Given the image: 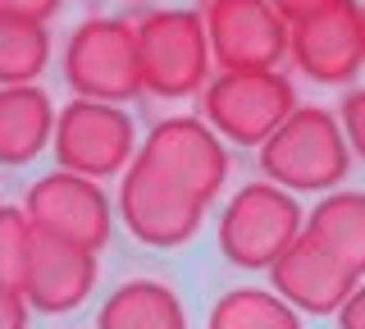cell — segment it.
I'll list each match as a JSON object with an SVG mask.
<instances>
[{
  "label": "cell",
  "instance_id": "1",
  "mask_svg": "<svg viewBox=\"0 0 365 329\" xmlns=\"http://www.w3.org/2000/svg\"><path fill=\"white\" fill-rule=\"evenodd\" d=\"M260 169L288 192H334L351 169V146L338 115L319 106H297L283 128L260 146Z\"/></svg>",
  "mask_w": 365,
  "mask_h": 329
},
{
  "label": "cell",
  "instance_id": "2",
  "mask_svg": "<svg viewBox=\"0 0 365 329\" xmlns=\"http://www.w3.org/2000/svg\"><path fill=\"white\" fill-rule=\"evenodd\" d=\"M137 64H142V92L182 101L210 83V37L197 9H146L133 24Z\"/></svg>",
  "mask_w": 365,
  "mask_h": 329
},
{
  "label": "cell",
  "instance_id": "3",
  "mask_svg": "<svg viewBox=\"0 0 365 329\" xmlns=\"http://www.w3.org/2000/svg\"><path fill=\"white\" fill-rule=\"evenodd\" d=\"M64 83L83 101H106V106H123V101L142 96V64H137V32L133 19H83L64 41L60 55Z\"/></svg>",
  "mask_w": 365,
  "mask_h": 329
},
{
  "label": "cell",
  "instance_id": "4",
  "mask_svg": "<svg viewBox=\"0 0 365 329\" xmlns=\"http://www.w3.org/2000/svg\"><path fill=\"white\" fill-rule=\"evenodd\" d=\"M306 220L288 188L269 183H242L233 201L220 215V252L237 270H269L288 247L302 238Z\"/></svg>",
  "mask_w": 365,
  "mask_h": 329
},
{
  "label": "cell",
  "instance_id": "5",
  "mask_svg": "<svg viewBox=\"0 0 365 329\" xmlns=\"http://www.w3.org/2000/svg\"><path fill=\"white\" fill-rule=\"evenodd\" d=\"M205 123L220 138L237 146H265L283 119L297 110L292 78L279 69H251V74H215L201 92Z\"/></svg>",
  "mask_w": 365,
  "mask_h": 329
},
{
  "label": "cell",
  "instance_id": "6",
  "mask_svg": "<svg viewBox=\"0 0 365 329\" xmlns=\"http://www.w3.org/2000/svg\"><path fill=\"white\" fill-rule=\"evenodd\" d=\"M55 165L83 178H110L133 165L137 138H133V115L123 106L106 101H83L73 96L64 110H55V138H51Z\"/></svg>",
  "mask_w": 365,
  "mask_h": 329
},
{
  "label": "cell",
  "instance_id": "7",
  "mask_svg": "<svg viewBox=\"0 0 365 329\" xmlns=\"http://www.w3.org/2000/svg\"><path fill=\"white\" fill-rule=\"evenodd\" d=\"M137 156L151 169H160L174 188H182L192 201H201V206H210V201L220 197V188L228 178V151H224L220 133L197 115L160 119L155 128L146 133V142H142Z\"/></svg>",
  "mask_w": 365,
  "mask_h": 329
},
{
  "label": "cell",
  "instance_id": "8",
  "mask_svg": "<svg viewBox=\"0 0 365 329\" xmlns=\"http://www.w3.org/2000/svg\"><path fill=\"white\" fill-rule=\"evenodd\" d=\"M205 37L210 60L220 74H251V69H279L288 55L292 24L269 0H205Z\"/></svg>",
  "mask_w": 365,
  "mask_h": 329
},
{
  "label": "cell",
  "instance_id": "9",
  "mask_svg": "<svg viewBox=\"0 0 365 329\" xmlns=\"http://www.w3.org/2000/svg\"><path fill=\"white\" fill-rule=\"evenodd\" d=\"M23 215L32 220L37 233L64 238L73 247H87V252L101 256V247L110 243L114 215H110V197L101 192L96 178L68 174V169H51L23 197Z\"/></svg>",
  "mask_w": 365,
  "mask_h": 329
},
{
  "label": "cell",
  "instance_id": "10",
  "mask_svg": "<svg viewBox=\"0 0 365 329\" xmlns=\"http://www.w3.org/2000/svg\"><path fill=\"white\" fill-rule=\"evenodd\" d=\"M288 60L311 83L347 87L365 69V9L356 0H334L297 19L288 32Z\"/></svg>",
  "mask_w": 365,
  "mask_h": 329
},
{
  "label": "cell",
  "instance_id": "11",
  "mask_svg": "<svg viewBox=\"0 0 365 329\" xmlns=\"http://www.w3.org/2000/svg\"><path fill=\"white\" fill-rule=\"evenodd\" d=\"M119 215L128 224V233L146 247H182L192 233L201 229L205 206L192 201L182 188H174L160 169H151L142 156H133V165L123 169L119 183Z\"/></svg>",
  "mask_w": 365,
  "mask_h": 329
},
{
  "label": "cell",
  "instance_id": "12",
  "mask_svg": "<svg viewBox=\"0 0 365 329\" xmlns=\"http://www.w3.org/2000/svg\"><path fill=\"white\" fill-rule=\"evenodd\" d=\"M269 283L292 311H311V315H338L342 302L356 288V275H351L342 260H334L315 238H297V243L269 265Z\"/></svg>",
  "mask_w": 365,
  "mask_h": 329
},
{
  "label": "cell",
  "instance_id": "13",
  "mask_svg": "<svg viewBox=\"0 0 365 329\" xmlns=\"http://www.w3.org/2000/svg\"><path fill=\"white\" fill-rule=\"evenodd\" d=\"M96 288V252L73 247L64 238L32 233V256H28V279H23V298L41 315H64L83 306Z\"/></svg>",
  "mask_w": 365,
  "mask_h": 329
},
{
  "label": "cell",
  "instance_id": "14",
  "mask_svg": "<svg viewBox=\"0 0 365 329\" xmlns=\"http://www.w3.org/2000/svg\"><path fill=\"white\" fill-rule=\"evenodd\" d=\"M55 138V106L37 83L0 87V165H32Z\"/></svg>",
  "mask_w": 365,
  "mask_h": 329
},
{
  "label": "cell",
  "instance_id": "15",
  "mask_svg": "<svg viewBox=\"0 0 365 329\" xmlns=\"http://www.w3.org/2000/svg\"><path fill=\"white\" fill-rule=\"evenodd\" d=\"M96 329H187V311L169 283L128 279L101 302Z\"/></svg>",
  "mask_w": 365,
  "mask_h": 329
},
{
  "label": "cell",
  "instance_id": "16",
  "mask_svg": "<svg viewBox=\"0 0 365 329\" xmlns=\"http://www.w3.org/2000/svg\"><path fill=\"white\" fill-rule=\"evenodd\" d=\"M306 238H315L334 260L365 275V192H324V201H315V211L306 215Z\"/></svg>",
  "mask_w": 365,
  "mask_h": 329
},
{
  "label": "cell",
  "instance_id": "17",
  "mask_svg": "<svg viewBox=\"0 0 365 329\" xmlns=\"http://www.w3.org/2000/svg\"><path fill=\"white\" fill-rule=\"evenodd\" d=\"M205 329H302V315H297L279 293L233 288L210 306Z\"/></svg>",
  "mask_w": 365,
  "mask_h": 329
},
{
  "label": "cell",
  "instance_id": "18",
  "mask_svg": "<svg viewBox=\"0 0 365 329\" xmlns=\"http://www.w3.org/2000/svg\"><path fill=\"white\" fill-rule=\"evenodd\" d=\"M51 64V32L46 24L0 19V87H28Z\"/></svg>",
  "mask_w": 365,
  "mask_h": 329
},
{
  "label": "cell",
  "instance_id": "19",
  "mask_svg": "<svg viewBox=\"0 0 365 329\" xmlns=\"http://www.w3.org/2000/svg\"><path fill=\"white\" fill-rule=\"evenodd\" d=\"M32 220L23 206H0V283L23 293L28 279V256H32Z\"/></svg>",
  "mask_w": 365,
  "mask_h": 329
},
{
  "label": "cell",
  "instance_id": "20",
  "mask_svg": "<svg viewBox=\"0 0 365 329\" xmlns=\"http://www.w3.org/2000/svg\"><path fill=\"white\" fill-rule=\"evenodd\" d=\"M338 123H342V133H347L351 156H361V161H365V87H356V92L342 96Z\"/></svg>",
  "mask_w": 365,
  "mask_h": 329
},
{
  "label": "cell",
  "instance_id": "21",
  "mask_svg": "<svg viewBox=\"0 0 365 329\" xmlns=\"http://www.w3.org/2000/svg\"><path fill=\"white\" fill-rule=\"evenodd\" d=\"M64 0H0V19H23V24H46L60 14Z\"/></svg>",
  "mask_w": 365,
  "mask_h": 329
},
{
  "label": "cell",
  "instance_id": "22",
  "mask_svg": "<svg viewBox=\"0 0 365 329\" xmlns=\"http://www.w3.org/2000/svg\"><path fill=\"white\" fill-rule=\"evenodd\" d=\"M28 315H32L28 298H23L19 288H5V283H0V329H28Z\"/></svg>",
  "mask_w": 365,
  "mask_h": 329
},
{
  "label": "cell",
  "instance_id": "23",
  "mask_svg": "<svg viewBox=\"0 0 365 329\" xmlns=\"http://www.w3.org/2000/svg\"><path fill=\"white\" fill-rule=\"evenodd\" d=\"M338 329H365V279L351 288V298L338 311Z\"/></svg>",
  "mask_w": 365,
  "mask_h": 329
},
{
  "label": "cell",
  "instance_id": "24",
  "mask_svg": "<svg viewBox=\"0 0 365 329\" xmlns=\"http://www.w3.org/2000/svg\"><path fill=\"white\" fill-rule=\"evenodd\" d=\"M274 9H279L288 24H297V19H306V14H315V9H324V5H334V0H269Z\"/></svg>",
  "mask_w": 365,
  "mask_h": 329
},
{
  "label": "cell",
  "instance_id": "25",
  "mask_svg": "<svg viewBox=\"0 0 365 329\" xmlns=\"http://www.w3.org/2000/svg\"><path fill=\"white\" fill-rule=\"evenodd\" d=\"M133 5H151V0H133Z\"/></svg>",
  "mask_w": 365,
  "mask_h": 329
},
{
  "label": "cell",
  "instance_id": "26",
  "mask_svg": "<svg viewBox=\"0 0 365 329\" xmlns=\"http://www.w3.org/2000/svg\"><path fill=\"white\" fill-rule=\"evenodd\" d=\"M361 9H365V5H361Z\"/></svg>",
  "mask_w": 365,
  "mask_h": 329
}]
</instances>
